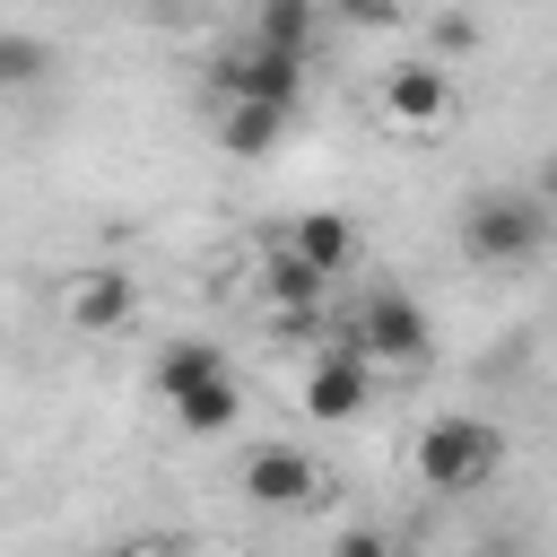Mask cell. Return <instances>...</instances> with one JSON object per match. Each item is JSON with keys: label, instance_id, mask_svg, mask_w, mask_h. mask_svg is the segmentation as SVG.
<instances>
[{"label": "cell", "instance_id": "14", "mask_svg": "<svg viewBox=\"0 0 557 557\" xmlns=\"http://www.w3.org/2000/svg\"><path fill=\"white\" fill-rule=\"evenodd\" d=\"M44 61H52V52H44L35 35H0V87H26V78H44Z\"/></svg>", "mask_w": 557, "mask_h": 557}, {"label": "cell", "instance_id": "11", "mask_svg": "<svg viewBox=\"0 0 557 557\" xmlns=\"http://www.w3.org/2000/svg\"><path fill=\"white\" fill-rule=\"evenodd\" d=\"M165 409H174V426H183V435H226V426L244 418V392H235V374H209V383L174 392Z\"/></svg>", "mask_w": 557, "mask_h": 557}, {"label": "cell", "instance_id": "4", "mask_svg": "<svg viewBox=\"0 0 557 557\" xmlns=\"http://www.w3.org/2000/svg\"><path fill=\"white\" fill-rule=\"evenodd\" d=\"M383 122L392 131H444L453 122V70L444 61H400L392 78H383Z\"/></svg>", "mask_w": 557, "mask_h": 557}, {"label": "cell", "instance_id": "10", "mask_svg": "<svg viewBox=\"0 0 557 557\" xmlns=\"http://www.w3.org/2000/svg\"><path fill=\"white\" fill-rule=\"evenodd\" d=\"M287 113H296V104H278V96H226V113H218L226 157H270V148L287 139Z\"/></svg>", "mask_w": 557, "mask_h": 557}, {"label": "cell", "instance_id": "15", "mask_svg": "<svg viewBox=\"0 0 557 557\" xmlns=\"http://www.w3.org/2000/svg\"><path fill=\"white\" fill-rule=\"evenodd\" d=\"M339 9H348L357 26H392V17H400V0H339Z\"/></svg>", "mask_w": 557, "mask_h": 557}, {"label": "cell", "instance_id": "1", "mask_svg": "<svg viewBox=\"0 0 557 557\" xmlns=\"http://www.w3.org/2000/svg\"><path fill=\"white\" fill-rule=\"evenodd\" d=\"M496 461H505V435H496L487 418H426V426H418V444H409L418 487H444V496L487 487V479H496Z\"/></svg>", "mask_w": 557, "mask_h": 557}, {"label": "cell", "instance_id": "9", "mask_svg": "<svg viewBox=\"0 0 557 557\" xmlns=\"http://www.w3.org/2000/svg\"><path fill=\"white\" fill-rule=\"evenodd\" d=\"M296 70H305V52L252 44V52L218 61V96H278V104H296Z\"/></svg>", "mask_w": 557, "mask_h": 557}, {"label": "cell", "instance_id": "13", "mask_svg": "<svg viewBox=\"0 0 557 557\" xmlns=\"http://www.w3.org/2000/svg\"><path fill=\"white\" fill-rule=\"evenodd\" d=\"M305 35H313V9H305V0H270V9H261V44L305 52Z\"/></svg>", "mask_w": 557, "mask_h": 557}, {"label": "cell", "instance_id": "3", "mask_svg": "<svg viewBox=\"0 0 557 557\" xmlns=\"http://www.w3.org/2000/svg\"><path fill=\"white\" fill-rule=\"evenodd\" d=\"M540 235H548V200H531V191L470 200V226H461V244L479 261H522V252H540Z\"/></svg>", "mask_w": 557, "mask_h": 557}, {"label": "cell", "instance_id": "16", "mask_svg": "<svg viewBox=\"0 0 557 557\" xmlns=\"http://www.w3.org/2000/svg\"><path fill=\"white\" fill-rule=\"evenodd\" d=\"M540 200H548V209H557V157H548V174H540Z\"/></svg>", "mask_w": 557, "mask_h": 557}, {"label": "cell", "instance_id": "7", "mask_svg": "<svg viewBox=\"0 0 557 557\" xmlns=\"http://www.w3.org/2000/svg\"><path fill=\"white\" fill-rule=\"evenodd\" d=\"M244 487H252V505H313L322 496V461L296 453V444H261L244 461Z\"/></svg>", "mask_w": 557, "mask_h": 557}, {"label": "cell", "instance_id": "5", "mask_svg": "<svg viewBox=\"0 0 557 557\" xmlns=\"http://www.w3.org/2000/svg\"><path fill=\"white\" fill-rule=\"evenodd\" d=\"M366 400H374V357L348 348V339H331V348L313 357V374H305V409H313V418H357Z\"/></svg>", "mask_w": 557, "mask_h": 557}, {"label": "cell", "instance_id": "8", "mask_svg": "<svg viewBox=\"0 0 557 557\" xmlns=\"http://www.w3.org/2000/svg\"><path fill=\"white\" fill-rule=\"evenodd\" d=\"M61 313H70V331H122V322L139 313V287H131L122 270H78V278L61 287Z\"/></svg>", "mask_w": 557, "mask_h": 557}, {"label": "cell", "instance_id": "12", "mask_svg": "<svg viewBox=\"0 0 557 557\" xmlns=\"http://www.w3.org/2000/svg\"><path fill=\"white\" fill-rule=\"evenodd\" d=\"M209 374H226L218 348H200V339H165V357H157V392H165V400L191 392V383H209Z\"/></svg>", "mask_w": 557, "mask_h": 557}, {"label": "cell", "instance_id": "6", "mask_svg": "<svg viewBox=\"0 0 557 557\" xmlns=\"http://www.w3.org/2000/svg\"><path fill=\"white\" fill-rule=\"evenodd\" d=\"M278 244H287L305 270H322V278H348V270H357V218H348V209H305Z\"/></svg>", "mask_w": 557, "mask_h": 557}, {"label": "cell", "instance_id": "2", "mask_svg": "<svg viewBox=\"0 0 557 557\" xmlns=\"http://www.w3.org/2000/svg\"><path fill=\"white\" fill-rule=\"evenodd\" d=\"M348 348H366L374 366H418L426 348H435V331H426V313L400 296V287H374L357 313H348V331H339Z\"/></svg>", "mask_w": 557, "mask_h": 557}]
</instances>
